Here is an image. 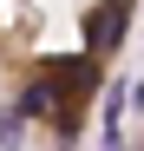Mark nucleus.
<instances>
[{
  "label": "nucleus",
  "mask_w": 144,
  "mask_h": 151,
  "mask_svg": "<svg viewBox=\"0 0 144 151\" xmlns=\"http://www.w3.org/2000/svg\"><path fill=\"white\" fill-rule=\"evenodd\" d=\"M138 0H0V79L13 118L46 132L53 151L85 138V118L111 92V59L131 40Z\"/></svg>",
  "instance_id": "nucleus-1"
},
{
  "label": "nucleus",
  "mask_w": 144,
  "mask_h": 151,
  "mask_svg": "<svg viewBox=\"0 0 144 151\" xmlns=\"http://www.w3.org/2000/svg\"><path fill=\"white\" fill-rule=\"evenodd\" d=\"M131 151H144V138H138V145H131Z\"/></svg>",
  "instance_id": "nucleus-2"
}]
</instances>
